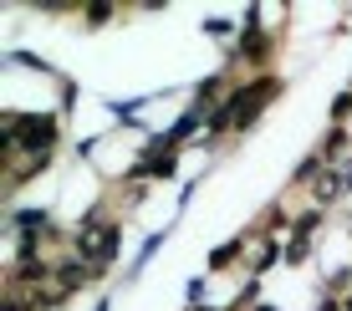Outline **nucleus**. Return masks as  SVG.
Wrapping results in <instances>:
<instances>
[{"instance_id": "2", "label": "nucleus", "mask_w": 352, "mask_h": 311, "mask_svg": "<svg viewBox=\"0 0 352 311\" xmlns=\"http://www.w3.org/2000/svg\"><path fill=\"white\" fill-rule=\"evenodd\" d=\"M6 143H26V148H52V138H56V117H6Z\"/></svg>"}, {"instance_id": "3", "label": "nucleus", "mask_w": 352, "mask_h": 311, "mask_svg": "<svg viewBox=\"0 0 352 311\" xmlns=\"http://www.w3.org/2000/svg\"><path fill=\"white\" fill-rule=\"evenodd\" d=\"M77 250H82L87 260H97V266H102V260L118 250V224H82V235H77Z\"/></svg>"}, {"instance_id": "1", "label": "nucleus", "mask_w": 352, "mask_h": 311, "mask_svg": "<svg viewBox=\"0 0 352 311\" xmlns=\"http://www.w3.org/2000/svg\"><path fill=\"white\" fill-rule=\"evenodd\" d=\"M276 92H281V82H276V77H261L256 87H245L240 97H230V102H225V113L214 117V128H230V123H250V117H256L261 107L276 97Z\"/></svg>"}]
</instances>
